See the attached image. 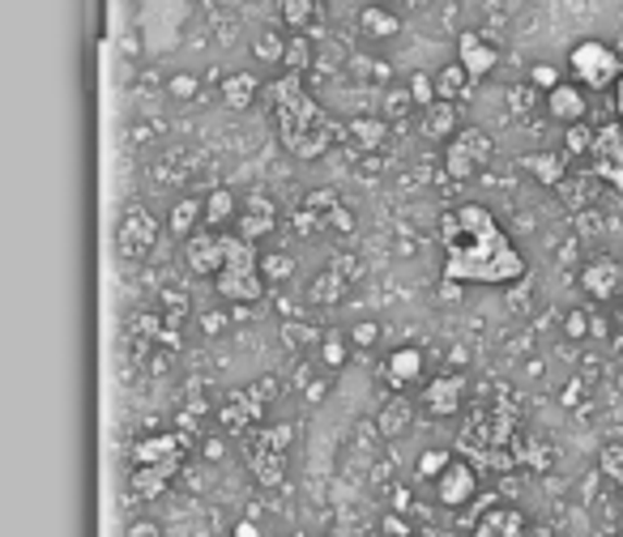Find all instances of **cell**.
Instances as JSON below:
<instances>
[{
    "label": "cell",
    "mask_w": 623,
    "mask_h": 537,
    "mask_svg": "<svg viewBox=\"0 0 623 537\" xmlns=\"http://www.w3.org/2000/svg\"><path fill=\"white\" fill-rule=\"evenodd\" d=\"M411 102H415L418 111H427L431 102H440V95H436V77L415 73V77H411Z\"/></svg>",
    "instance_id": "d590c367"
},
{
    "label": "cell",
    "mask_w": 623,
    "mask_h": 537,
    "mask_svg": "<svg viewBox=\"0 0 623 537\" xmlns=\"http://www.w3.org/2000/svg\"><path fill=\"white\" fill-rule=\"evenodd\" d=\"M589 175L607 188L623 193V124L611 120L598 129V142H594V154H589Z\"/></svg>",
    "instance_id": "ba28073f"
},
{
    "label": "cell",
    "mask_w": 623,
    "mask_h": 537,
    "mask_svg": "<svg viewBox=\"0 0 623 537\" xmlns=\"http://www.w3.org/2000/svg\"><path fill=\"white\" fill-rule=\"evenodd\" d=\"M235 227H240V231H235L240 240L257 244V240H265V235H273V227H278V205H273L265 193H248L244 196V205H240Z\"/></svg>",
    "instance_id": "e0dca14e"
},
{
    "label": "cell",
    "mask_w": 623,
    "mask_h": 537,
    "mask_svg": "<svg viewBox=\"0 0 623 537\" xmlns=\"http://www.w3.org/2000/svg\"><path fill=\"white\" fill-rule=\"evenodd\" d=\"M193 90H197V82H193V77H171V95L188 98Z\"/></svg>",
    "instance_id": "bcb514c9"
},
{
    "label": "cell",
    "mask_w": 623,
    "mask_h": 537,
    "mask_svg": "<svg viewBox=\"0 0 623 537\" xmlns=\"http://www.w3.org/2000/svg\"><path fill=\"white\" fill-rule=\"evenodd\" d=\"M380 529H384V537H415L411 534V521H402L398 512H389V516L380 521Z\"/></svg>",
    "instance_id": "b9f144b4"
},
{
    "label": "cell",
    "mask_w": 623,
    "mask_h": 537,
    "mask_svg": "<svg viewBox=\"0 0 623 537\" xmlns=\"http://www.w3.org/2000/svg\"><path fill=\"white\" fill-rule=\"evenodd\" d=\"M351 227H355L351 209L333 193H312L308 200H304V209H300V231H304V235H308V231H351Z\"/></svg>",
    "instance_id": "30bf717a"
},
{
    "label": "cell",
    "mask_w": 623,
    "mask_h": 537,
    "mask_svg": "<svg viewBox=\"0 0 623 537\" xmlns=\"http://www.w3.org/2000/svg\"><path fill=\"white\" fill-rule=\"evenodd\" d=\"M180 461H184V440L180 436H146V440L133 443V465L137 469H155V474L175 478Z\"/></svg>",
    "instance_id": "9c48e42d"
},
{
    "label": "cell",
    "mask_w": 623,
    "mask_h": 537,
    "mask_svg": "<svg viewBox=\"0 0 623 537\" xmlns=\"http://www.w3.org/2000/svg\"><path fill=\"white\" fill-rule=\"evenodd\" d=\"M611 345L623 354V303H620V312H615V333H611Z\"/></svg>",
    "instance_id": "7dc6e473"
},
{
    "label": "cell",
    "mask_w": 623,
    "mask_h": 537,
    "mask_svg": "<svg viewBox=\"0 0 623 537\" xmlns=\"http://www.w3.org/2000/svg\"><path fill=\"white\" fill-rule=\"evenodd\" d=\"M265 102H269V115H273V129H278V142L291 158H304L316 162L325 158L329 149L342 142V124L308 95V82L304 73H282L265 86Z\"/></svg>",
    "instance_id": "7a4b0ae2"
},
{
    "label": "cell",
    "mask_w": 623,
    "mask_h": 537,
    "mask_svg": "<svg viewBox=\"0 0 623 537\" xmlns=\"http://www.w3.org/2000/svg\"><path fill=\"white\" fill-rule=\"evenodd\" d=\"M355 342H359V345L376 342V325H359V329H355Z\"/></svg>",
    "instance_id": "c3c4849f"
},
{
    "label": "cell",
    "mask_w": 623,
    "mask_h": 537,
    "mask_svg": "<svg viewBox=\"0 0 623 537\" xmlns=\"http://www.w3.org/2000/svg\"><path fill=\"white\" fill-rule=\"evenodd\" d=\"M449 465H453V452H444V448H427V452L418 456V478L436 483V478H440Z\"/></svg>",
    "instance_id": "e575fe53"
},
{
    "label": "cell",
    "mask_w": 623,
    "mask_h": 537,
    "mask_svg": "<svg viewBox=\"0 0 623 537\" xmlns=\"http://www.w3.org/2000/svg\"><path fill=\"white\" fill-rule=\"evenodd\" d=\"M201 222H206V200H201V196H184V200H175V205H171V218H167L171 235L188 240V235H197V231H201Z\"/></svg>",
    "instance_id": "603a6c76"
},
{
    "label": "cell",
    "mask_w": 623,
    "mask_h": 537,
    "mask_svg": "<svg viewBox=\"0 0 623 537\" xmlns=\"http://www.w3.org/2000/svg\"><path fill=\"white\" fill-rule=\"evenodd\" d=\"M615 115H620V124H623V77H620V86H615Z\"/></svg>",
    "instance_id": "f907efd6"
},
{
    "label": "cell",
    "mask_w": 623,
    "mask_h": 537,
    "mask_svg": "<svg viewBox=\"0 0 623 537\" xmlns=\"http://www.w3.org/2000/svg\"><path fill=\"white\" fill-rule=\"evenodd\" d=\"M342 294H346V278H342V269H325V273L308 286V303H338Z\"/></svg>",
    "instance_id": "1f68e13d"
},
{
    "label": "cell",
    "mask_w": 623,
    "mask_h": 537,
    "mask_svg": "<svg viewBox=\"0 0 623 537\" xmlns=\"http://www.w3.org/2000/svg\"><path fill=\"white\" fill-rule=\"evenodd\" d=\"M418 405H423L427 418H457L462 405H466V376H457V371L436 376V380L423 389Z\"/></svg>",
    "instance_id": "8fae6325"
},
{
    "label": "cell",
    "mask_w": 623,
    "mask_h": 537,
    "mask_svg": "<svg viewBox=\"0 0 623 537\" xmlns=\"http://www.w3.org/2000/svg\"><path fill=\"white\" fill-rule=\"evenodd\" d=\"M444 282L449 286H513L525 278V256L487 205H457L440 218Z\"/></svg>",
    "instance_id": "6da1fadb"
},
{
    "label": "cell",
    "mask_w": 623,
    "mask_h": 537,
    "mask_svg": "<svg viewBox=\"0 0 623 537\" xmlns=\"http://www.w3.org/2000/svg\"><path fill=\"white\" fill-rule=\"evenodd\" d=\"M325 4H329V0H282V22H286L295 35H308L312 26L325 17Z\"/></svg>",
    "instance_id": "484cf974"
},
{
    "label": "cell",
    "mask_w": 623,
    "mask_h": 537,
    "mask_svg": "<svg viewBox=\"0 0 623 537\" xmlns=\"http://www.w3.org/2000/svg\"><path fill=\"white\" fill-rule=\"evenodd\" d=\"M569 73L585 90H615L623 77V56L602 39H581L569 48Z\"/></svg>",
    "instance_id": "277c9868"
},
{
    "label": "cell",
    "mask_w": 623,
    "mask_h": 537,
    "mask_svg": "<svg viewBox=\"0 0 623 537\" xmlns=\"http://www.w3.org/2000/svg\"><path fill=\"white\" fill-rule=\"evenodd\" d=\"M491 154H496V142H491L482 129H462V133L444 146V175L457 180V184H466V180H474V175L491 162Z\"/></svg>",
    "instance_id": "5b68a950"
},
{
    "label": "cell",
    "mask_w": 623,
    "mask_h": 537,
    "mask_svg": "<svg viewBox=\"0 0 623 537\" xmlns=\"http://www.w3.org/2000/svg\"><path fill=\"white\" fill-rule=\"evenodd\" d=\"M521 167L542 184V188H564L569 184V154L560 149H538V154H525Z\"/></svg>",
    "instance_id": "ffe728a7"
},
{
    "label": "cell",
    "mask_w": 623,
    "mask_h": 537,
    "mask_svg": "<svg viewBox=\"0 0 623 537\" xmlns=\"http://www.w3.org/2000/svg\"><path fill=\"white\" fill-rule=\"evenodd\" d=\"M346 137L355 142V149L371 154V149L384 146V137H389V124H384V120H376V115H355V120L346 124Z\"/></svg>",
    "instance_id": "83f0119b"
},
{
    "label": "cell",
    "mask_w": 623,
    "mask_h": 537,
    "mask_svg": "<svg viewBox=\"0 0 623 537\" xmlns=\"http://www.w3.org/2000/svg\"><path fill=\"white\" fill-rule=\"evenodd\" d=\"M598 474L623 490V431L602 440V448H598Z\"/></svg>",
    "instance_id": "f546056e"
},
{
    "label": "cell",
    "mask_w": 623,
    "mask_h": 537,
    "mask_svg": "<svg viewBox=\"0 0 623 537\" xmlns=\"http://www.w3.org/2000/svg\"><path fill=\"white\" fill-rule=\"evenodd\" d=\"M585 111H589V98H585V86L576 82H564L547 95V115H555L560 124H585Z\"/></svg>",
    "instance_id": "44dd1931"
},
{
    "label": "cell",
    "mask_w": 623,
    "mask_h": 537,
    "mask_svg": "<svg viewBox=\"0 0 623 537\" xmlns=\"http://www.w3.org/2000/svg\"><path fill=\"white\" fill-rule=\"evenodd\" d=\"M564 333H569V338H585V333H589V316H585V312H569Z\"/></svg>",
    "instance_id": "7bdbcfd3"
},
{
    "label": "cell",
    "mask_w": 623,
    "mask_h": 537,
    "mask_svg": "<svg viewBox=\"0 0 623 537\" xmlns=\"http://www.w3.org/2000/svg\"><path fill=\"white\" fill-rule=\"evenodd\" d=\"M474 495H478V469H474V461L453 456V465L436 478V499L444 508H466V503H474Z\"/></svg>",
    "instance_id": "5bb4252c"
},
{
    "label": "cell",
    "mask_w": 623,
    "mask_h": 537,
    "mask_svg": "<svg viewBox=\"0 0 623 537\" xmlns=\"http://www.w3.org/2000/svg\"><path fill=\"white\" fill-rule=\"evenodd\" d=\"M257 436L269 443V448L286 452V448H291V440H295V427H286V423H278V427H257Z\"/></svg>",
    "instance_id": "ab89813d"
},
{
    "label": "cell",
    "mask_w": 623,
    "mask_h": 537,
    "mask_svg": "<svg viewBox=\"0 0 623 537\" xmlns=\"http://www.w3.org/2000/svg\"><path fill=\"white\" fill-rule=\"evenodd\" d=\"M620 537H623V534H620Z\"/></svg>",
    "instance_id": "f5cc1de1"
},
{
    "label": "cell",
    "mask_w": 623,
    "mask_h": 537,
    "mask_svg": "<svg viewBox=\"0 0 623 537\" xmlns=\"http://www.w3.org/2000/svg\"><path fill=\"white\" fill-rule=\"evenodd\" d=\"M529 82H534V90H542V95H551L555 86H564V77H560L555 64H534V69H529Z\"/></svg>",
    "instance_id": "f35d334b"
},
{
    "label": "cell",
    "mask_w": 623,
    "mask_h": 537,
    "mask_svg": "<svg viewBox=\"0 0 623 537\" xmlns=\"http://www.w3.org/2000/svg\"><path fill=\"white\" fill-rule=\"evenodd\" d=\"M469 90V73L453 60V64H444L440 73H436V95H440V102H457V98Z\"/></svg>",
    "instance_id": "4dcf8cb0"
},
{
    "label": "cell",
    "mask_w": 623,
    "mask_h": 537,
    "mask_svg": "<svg viewBox=\"0 0 623 537\" xmlns=\"http://www.w3.org/2000/svg\"><path fill=\"white\" fill-rule=\"evenodd\" d=\"M291 537H304V534H291Z\"/></svg>",
    "instance_id": "816d5d0a"
},
{
    "label": "cell",
    "mask_w": 623,
    "mask_h": 537,
    "mask_svg": "<svg viewBox=\"0 0 623 537\" xmlns=\"http://www.w3.org/2000/svg\"><path fill=\"white\" fill-rule=\"evenodd\" d=\"M418 133L427 137V142H453L457 133H462V111H457V102H431L423 115H418Z\"/></svg>",
    "instance_id": "d6986e66"
},
{
    "label": "cell",
    "mask_w": 623,
    "mask_h": 537,
    "mask_svg": "<svg viewBox=\"0 0 623 537\" xmlns=\"http://www.w3.org/2000/svg\"><path fill=\"white\" fill-rule=\"evenodd\" d=\"M240 218V200H235V193L231 188H213V193L206 196V231H222L227 222H235Z\"/></svg>",
    "instance_id": "4316f807"
},
{
    "label": "cell",
    "mask_w": 623,
    "mask_h": 537,
    "mask_svg": "<svg viewBox=\"0 0 623 537\" xmlns=\"http://www.w3.org/2000/svg\"><path fill=\"white\" fill-rule=\"evenodd\" d=\"M278 396V380H257L253 389L235 392L222 410H218V418H222V431H231V436H248V427L265 418V410H269V401Z\"/></svg>",
    "instance_id": "52a82bcc"
},
{
    "label": "cell",
    "mask_w": 623,
    "mask_h": 537,
    "mask_svg": "<svg viewBox=\"0 0 623 537\" xmlns=\"http://www.w3.org/2000/svg\"><path fill=\"white\" fill-rule=\"evenodd\" d=\"M474 537H551L547 525H534L525 512L509 508V503H496L491 512H482V521L474 525Z\"/></svg>",
    "instance_id": "7c38bea8"
},
{
    "label": "cell",
    "mask_w": 623,
    "mask_h": 537,
    "mask_svg": "<svg viewBox=\"0 0 623 537\" xmlns=\"http://www.w3.org/2000/svg\"><path fill=\"white\" fill-rule=\"evenodd\" d=\"M418 376H423V350H418V345H402V350H393V354L384 358V380H389L393 392L418 385Z\"/></svg>",
    "instance_id": "7402d4cb"
},
{
    "label": "cell",
    "mask_w": 623,
    "mask_h": 537,
    "mask_svg": "<svg viewBox=\"0 0 623 537\" xmlns=\"http://www.w3.org/2000/svg\"><path fill=\"white\" fill-rule=\"evenodd\" d=\"M411 418H415V405H411L406 396H389V401L380 405V414H376V431H380L384 440H398V436L411 427Z\"/></svg>",
    "instance_id": "cb8c5ba5"
},
{
    "label": "cell",
    "mask_w": 623,
    "mask_h": 537,
    "mask_svg": "<svg viewBox=\"0 0 623 537\" xmlns=\"http://www.w3.org/2000/svg\"><path fill=\"white\" fill-rule=\"evenodd\" d=\"M457 64L469 73V82H482V77L496 73L500 51H496V44H487L478 30H462V39H457Z\"/></svg>",
    "instance_id": "ac0fdd59"
},
{
    "label": "cell",
    "mask_w": 623,
    "mask_h": 537,
    "mask_svg": "<svg viewBox=\"0 0 623 537\" xmlns=\"http://www.w3.org/2000/svg\"><path fill=\"white\" fill-rule=\"evenodd\" d=\"M184 260L197 278H218V269L227 260V231H206L201 227L197 235H188L184 240Z\"/></svg>",
    "instance_id": "4fadbf2b"
},
{
    "label": "cell",
    "mask_w": 623,
    "mask_h": 537,
    "mask_svg": "<svg viewBox=\"0 0 623 537\" xmlns=\"http://www.w3.org/2000/svg\"><path fill=\"white\" fill-rule=\"evenodd\" d=\"M282 64H286V73H308V69H312L308 35H295V39L286 44V56H282Z\"/></svg>",
    "instance_id": "836d02e7"
},
{
    "label": "cell",
    "mask_w": 623,
    "mask_h": 537,
    "mask_svg": "<svg viewBox=\"0 0 623 537\" xmlns=\"http://www.w3.org/2000/svg\"><path fill=\"white\" fill-rule=\"evenodd\" d=\"M213 291L222 294L227 303H260L269 294V282L260 273V256L257 244L240 240V235H227V260L213 278Z\"/></svg>",
    "instance_id": "3957f363"
},
{
    "label": "cell",
    "mask_w": 623,
    "mask_h": 537,
    "mask_svg": "<svg viewBox=\"0 0 623 537\" xmlns=\"http://www.w3.org/2000/svg\"><path fill=\"white\" fill-rule=\"evenodd\" d=\"M257 95H265V86H260L253 73H231V77H222V102L231 107V111H248Z\"/></svg>",
    "instance_id": "d4e9b609"
},
{
    "label": "cell",
    "mask_w": 623,
    "mask_h": 537,
    "mask_svg": "<svg viewBox=\"0 0 623 537\" xmlns=\"http://www.w3.org/2000/svg\"><path fill=\"white\" fill-rule=\"evenodd\" d=\"M235 537H260V529L253 521H235Z\"/></svg>",
    "instance_id": "681fc988"
},
{
    "label": "cell",
    "mask_w": 623,
    "mask_h": 537,
    "mask_svg": "<svg viewBox=\"0 0 623 537\" xmlns=\"http://www.w3.org/2000/svg\"><path fill=\"white\" fill-rule=\"evenodd\" d=\"M359 30H364L367 39H393V35H402V17L389 13V9H380V4H367L364 13H359Z\"/></svg>",
    "instance_id": "f1b7e54d"
},
{
    "label": "cell",
    "mask_w": 623,
    "mask_h": 537,
    "mask_svg": "<svg viewBox=\"0 0 623 537\" xmlns=\"http://www.w3.org/2000/svg\"><path fill=\"white\" fill-rule=\"evenodd\" d=\"M244 461H248L253 478H257L265 490L282 487V478H286V452L269 448V443L260 440L257 431H248V436H244Z\"/></svg>",
    "instance_id": "9a60e30c"
},
{
    "label": "cell",
    "mask_w": 623,
    "mask_h": 537,
    "mask_svg": "<svg viewBox=\"0 0 623 537\" xmlns=\"http://www.w3.org/2000/svg\"><path fill=\"white\" fill-rule=\"evenodd\" d=\"M581 291L589 294L594 303H611L615 294H623V260L615 256H594L581 269Z\"/></svg>",
    "instance_id": "2e32d148"
},
{
    "label": "cell",
    "mask_w": 623,
    "mask_h": 537,
    "mask_svg": "<svg viewBox=\"0 0 623 537\" xmlns=\"http://www.w3.org/2000/svg\"><path fill=\"white\" fill-rule=\"evenodd\" d=\"M260 273H265V282H286L291 273H295V260L291 256H260Z\"/></svg>",
    "instance_id": "74e56055"
},
{
    "label": "cell",
    "mask_w": 623,
    "mask_h": 537,
    "mask_svg": "<svg viewBox=\"0 0 623 537\" xmlns=\"http://www.w3.org/2000/svg\"><path fill=\"white\" fill-rule=\"evenodd\" d=\"M594 142H598V129H594V124H569L564 154H569V158H589V154H594Z\"/></svg>",
    "instance_id": "d6a6232c"
},
{
    "label": "cell",
    "mask_w": 623,
    "mask_h": 537,
    "mask_svg": "<svg viewBox=\"0 0 623 537\" xmlns=\"http://www.w3.org/2000/svg\"><path fill=\"white\" fill-rule=\"evenodd\" d=\"M282 342L291 345V350H308V345L320 342V333H316L312 325H295V320H286V325H282Z\"/></svg>",
    "instance_id": "8d00e7d4"
},
{
    "label": "cell",
    "mask_w": 623,
    "mask_h": 537,
    "mask_svg": "<svg viewBox=\"0 0 623 537\" xmlns=\"http://www.w3.org/2000/svg\"><path fill=\"white\" fill-rule=\"evenodd\" d=\"M320 358H325L329 367H342V363H346V342H342L338 333H329V338L320 342Z\"/></svg>",
    "instance_id": "60d3db41"
},
{
    "label": "cell",
    "mask_w": 623,
    "mask_h": 537,
    "mask_svg": "<svg viewBox=\"0 0 623 537\" xmlns=\"http://www.w3.org/2000/svg\"><path fill=\"white\" fill-rule=\"evenodd\" d=\"M158 235H162V227H158L155 213L146 205H129L120 213V222H115V252H120V260H146L158 247Z\"/></svg>",
    "instance_id": "8992f818"
},
{
    "label": "cell",
    "mask_w": 623,
    "mask_h": 537,
    "mask_svg": "<svg viewBox=\"0 0 623 537\" xmlns=\"http://www.w3.org/2000/svg\"><path fill=\"white\" fill-rule=\"evenodd\" d=\"M124 537H162V529H158L155 521H129V525H124Z\"/></svg>",
    "instance_id": "ee69618b"
},
{
    "label": "cell",
    "mask_w": 623,
    "mask_h": 537,
    "mask_svg": "<svg viewBox=\"0 0 623 537\" xmlns=\"http://www.w3.org/2000/svg\"><path fill=\"white\" fill-rule=\"evenodd\" d=\"M257 51H260V60H282V56H286V44H282V39H269V35H265Z\"/></svg>",
    "instance_id": "f6af8a7d"
}]
</instances>
